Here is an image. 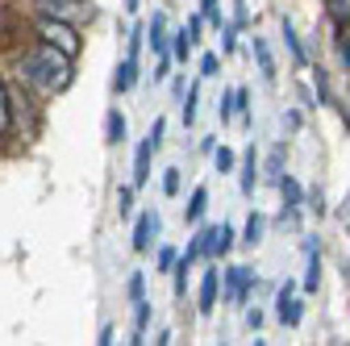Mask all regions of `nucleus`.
<instances>
[{
    "label": "nucleus",
    "mask_w": 350,
    "mask_h": 346,
    "mask_svg": "<svg viewBox=\"0 0 350 346\" xmlns=\"http://www.w3.org/2000/svg\"><path fill=\"white\" fill-rule=\"evenodd\" d=\"M167 51H171V63H188V55H192V38H188L184 25H180V29H171Z\"/></svg>",
    "instance_id": "obj_16"
},
{
    "label": "nucleus",
    "mask_w": 350,
    "mask_h": 346,
    "mask_svg": "<svg viewBox=\"0 0 350 346\" xmlns=\"http://www.w3.org/2000/svg\"><path fill=\"white\" fill-rule=\"evenodd\" d=\"M234 226H213V234H208V250H204V258H208V263H217V258H226L230 250H234Z\"/></svg>",
    "instance_id": "obj_8"
},
{
    "label": "nucleus",
    "mask_w": 350,
    "mask_h": 346,
    "mask_svg": "<svg viewBox=\"0 0 350 346\" xmlns=\"http://www.w3.org/2000/svg\"><path fill=\"white\" fill-rule=\"evenodd\" d=\"M221 51H226V55L238 51V25H234V21H221Z\"/></svg>",
    "instance_id": "obj_35"
},
{
    "label": "nucleus",
    "mask_w": 350,
    "mask_h": 346,
    "mask_svg": "<svg viewBox=\"0 0 350 346\" xmlns=\"http://www.w3.org/2000/svg\"><path fill=\"white\" fill-rule=\"evenodd\" d=\"M125 296H129V300H142V296H146V276H142V271H134V276H129V284H125Z\"/></svg>",
    "instance_id": "obj_37"
},
{
    "label": "nucleus",
    "mask_w": 350,
    "mask_h": 346,
    "mask_svg": "<svg viewBox=\"0 0 350 346\" xmlns=\"http://www.w3.org/2000/svg\"><path fill=\"white\" fill-rule=\"evenodd\" d=\"M246 325H250V330H258V325H262V313H258V309H250V313H246Z\"/></svg>",
    "instance_id": "obj_46"
},
{
    "label": "nucleus",
    "mask_w": 350,
    "mask_h": 346,
    "mask_svg": "<svg viewBox=\"0 0 350 346\" xmlns=\"http://www.w3.org/2000/svg\"><path fill=\"white\" fill-rule=\"evenodd\" d=\"M217 296H221V267L213 263V267L200 276V296H196V300H200V305H196L200 317H208V313L217 309Z\"/></svg>",
    "instance_id": "obj_7"
},
{
    "label": "nucleus",
    "mask_w": 350,
    "mask_h": 346,
    "mask_svg": "<svg viewBox=\"0 0 350 346\" xmlns=\"http://www.w3.org/2000/svg\"><path fill=\"white\" fill-rule=\"evenodd\" d=\"M254 271L250 267H242V263H230L226 271H221V300L226 305H246V296L254 292Z\"/></svg>",
    "instance_id": "obj_4"
},
{
    "label": "nucleus",
    "mask_w": 350,
    "mask_h": 346,
    "mask_svg": "<svg viewBox=\"0 0 350 346\" xmlns=\"http://www.w3.org/2000/svg\"><path fill=\"white\" fill-rule=\"evenodd\" d=\"M300 313H304V305H300V296H296V284L288 280V284L280 288V296H275V317H280L284 325H300Z\"/></svg>",
    "instance_id": "obj_6"
},
{
    "label": "nucleus",
    "mask_w": 350,
    "mask_h": 346,
    "mask_svg": "<svg viewBox=\"0 0 350 346\" xmlns=\"http://www.w3.org/2000/svg\"><path fill=\"white\" fill-rule=\"evenodd\" d=\"M284 155H288V146L280 142V146H275V150L267 155V163H262V171H267V180H271V184H275V180L284 176Z\"/></svg>",
    "instance_id": "obj_25"
},
{
    "label": "nucleus",
    "mask_w": 350,
    "mask_h": 346,
    "mask_svg": "<svg viewBox=\"0 0 350 346\" xmlns=\"http://www.w3.org/2000/svg\"><path fill=\"white\" fill-rule=\"evenodd\" d=\"M125 38H129V51H125V55H129V59H138V55H142V42H146V25H129Z\"/></svg>",
    "instance_id": "obj_32"
},
{
    "label": "nucleus",
    "mask_w": 350,
    "mask_h": 346,
    "mask_svg": "<svg viewBox=\"0 0 350 346\" xmlns=\"http://www.w3.org/2000/svg\"><path fill=\"white\" fill-rule=\"evenodd\" d=\"M184 29H188V38H192V46H196L200 34H204V17H200V13H192V17L184 21Z\"/></svg>",
    "instance_id": "obj_41"
},
{
    "label": "nucleus",
    "mask_w": 350,
    "mask_h": 346,
    "mask_svg": "<svg viewBox=\"0 0 350 346\" xmlns=\"http://www.w3.org/2000/svg\"><path fill=\"white\" fill-rule=\"evenodd\" d=\"M159 230H163V217L154 209H146V213H138V222H134V238H129V246H134L138 254H146L150 246H154V238H159Z\"/></svg>",
    "instance_id": "obj_5"
},
{
    "label": "nucleus",
    "mask_w": 350,
    "mask_h": 346,
    "mask_svg": "<svg viewBox=\"0 0 350 346\" xmlns=\"http://www.w3.org/2000/svg\"><path fill=\"white\" fill-rule=\"evenodd\" d=\"M175 258H180V254H175L171 246H159V250H154V271H171Z\"/></svg>",
    "instance_id": "obj_36"
},
{
    "label": "nucleus",
    "mask_w": 350,
    "mask_h": 346,
    "mask_svg": "<svg viewBox=\"0 0 350 346\" xmlns=\"http://www.w3.org/2000/svg\"><path fill=\"white\" fill-rule=\"evenodd\" d=\"M134 192H138L134 184H121V188H117V217H121V222L134 217Z\"/></svg>",
    "instance_id": "obj_22"
},
{
    "label": "nucleus",
    "mask_w": 350,
    "mask_h": 346,
    "mask_svg": "<svg viewBox=\"0 0 350 346\" xmlns=\"http://www.w3.org/2000/svg\"><path fill=\"white\" fill-rule=\"evenodd\" d=\"M188 271H192V263L180 254V258H175V267H171V276H175V300L188 296Z\"/></svg>",
    "instance_id": "obj_21"
},
{
    "label": "nucleus",
    "mask_w": 350,
    "mask_h": 346,
    "mask_svg": "<svg viewBox=\"0 0 350 346\" xmlns=\"http://www.w3.org/2000/svg\"><path fill=\"white\" fill-rule=\"evenodd\" d=\"M304 200H309V209L317 213V217H325V196H321V188H313V192H304Z\"/></svg>",
    "instance_id": "obj_42"
},
{
    "label": "nucleus",
    "mask_w": 350,
    "mask_h": 346,
    "mask_svg": "<svg viewBox=\"0 0 350 346\" xmlns=\"http://www.w3.org/2000/svg\"><path fill=\"white\" fill-rule=\"evenodd\" d=\"M96 342H100V346H113V342H117V330H113V325H105V330H100V338H96Z\"/></svg>",
    "instance_id": "obj_45"
},
{
    "label": "nucleus",
    "mask_w": 350,
    "mask_h": 346,
    "mask_svg": "<svg viewBox=\"0 0 350 346\" xmlns=\"http://www.w3.org/2000/svg\"><path fill=\"white\" fill-rule=\"evenodd\" d=\"M321 288V254L309 250V267H304V292H317Z\"/></svg>",
    "instance_id": "obj_23"
},
{
    "label": "nucleus",
    "mask_w": 350,
    "mask_h": 346,
    "mask_svg": "<svg viewBox=\"0 0 350 346\" xmlns=\"http://www.w3.org/2000/svg\"><path fill=\"white\" fill-rule=\"evenodd\" d=\"M275 188H280V196H284V204H288V209H300V204H304V188H300V180L280 176V180H275Z\"/></svg>",
    "instance_id": "obj_18"
},
{
    "label": "nucleus",
    "mask_w": 350,
    "mask_h": 346,
    "mask_svg": "<svg viewBox=\"0 0 350 346\" xmlns=\"http://www.w3.org/2000/svg\"><path fill=\"white\" fill-rule=\"evenodd\" d=\"M13 134V105H9V79L0 75V138Z\"/></svg>",
    "instance_id": "obj_19"
},
{
    "label": "nucleus",
    "mask_w": 350,
    "mask_h": 346,
    "mask_svg": "<svg viewBox=\"0 0 350 346\" xmlns=\"http://www.w3.org/2000/svg\"><path fill=\"white\" fill-rule=\"evenodd\" d=\"M29 29H33V38L51 42L55 51H63L67 59H79V55H83V34H79V25H75V21H55V17H29Z\"/></svg>",
    "instance_id": "obj_2"
},
{
    "label": "nucleus",
    "mask_w": 350,
    "mask_h": 346,
    "mask_svg": "<svg viewBox=\"0 0 350 346\" xmlns=\"http://www.w3.org/2000/svg\"><path fill=\"white\" fill-rule=\"evenodd\" d=\"M180 188H184L180 167H167V171H163V196H180Z\"/></svg>",
    "instance_id": "obj_30"
},
{
    "label": "nucleus",
    "mask_w": 350,
    "mask_h": 346,
    "mask_svg": "<svg viewBox=\"0 0 350 346\" xmlns=\"http://www.w3.org/2000/svg\"><path fill=\"white\" fill-rule=\"evenodd\" d=\"M200 17H204V25H217V29H221V5H217V0H200Z\"/></svg>",
    "instance_id": "obj_33"
},
{
    "label": "nucleus",
    "mask_w": 350,
    "mask_h": 346,
    "mask_svg": "<svg viewBox=\"0 0 350 346\" xmlns=\"http://www.w3.org/2000/svg\"><path fill=\"white\" fill-rule=\"evenodd\" d=\"M13 75H17L21 88H29L33 96H59V92H67L71 83H75V59H67L63 51H55L51 42L33 38L29 46L17 51Z\"/></svg>",
    "instance_id": "obj_1"
},
{
    "label": "nucleus",
    "mask_w": 350,
    "mask_h": 346,
    "mask_svg": "<svg viewBox=\"0 0 350 346\" xmlns=\"http://www.w3.org/2000/svg\"><path fill=\"white\" fill-rule=\"evenodd\" d=\"M238 184H242V196H254V184H258V155H254V146L242 155V176H238Z\"/></svg>",
    "instance_id": "obj_14"
},
{
    "label": "nucleus",
    "mask_w": 350,
    "mask_h": 346,
    "mask_svg": "<svg viewBox=\"0 0 350 346\" xmlns=\"http://www.w3.org/2000/svg\"><path fill=\"white\" fill-rule=\"evenodd\" d=\"M325 13H329V21L342 29V25H350V0H325Z\"/></svg>",
    "instance_id": "obj_27"
},
{
    "label": "nucleus",
    "mask_w": 350,
    "mask_h": 346,
    "mask_svg": "<svg viewBox=\"0 0 350 346\" xmlns=\"http://www.w3.org/2000/svg\"><path fill=\"white\" fill-rule=\"evenodd\" d=\"M134 305V334H129V342H146V325H150V300L142 296V300H129Z\"/></svg>",
    "instance_id": "obj_15"
},
{
    "label": "nucleus",
    "mask_w": 350,
    "mask_h": 346,
    "mask_svg": "<svg viewBox=\"0 0 350 346\" xmlns=\"http://www.w3.org/2000/svg\"><path fill=\"white\" fill-rule=\"evenodd\" d=\"M200 75H204V79H213V75H221V55H213V51H204V55H200Z\"/></svg>",
    "instance_id": "obj_34"
},
{
    "label": "nucleus",
    "mask_w": 350,
    "mask_h": 346,
    "mask_svg": "<svg viewBox=\"0 0 350 346\" xmlns=\"http://www.w3.org/2000/svg\"><path fill=\"white\" fill-rule=\"evenodd\" d=\"M125 134H129L125 113H121V109H109V113H105V146H121Z\"/></svg>",
    "instance_id": "obj_12"
},
{
    "label": "nucleus",
    "mask_w": 350,
    "mask_h": 346,
    "mask_svg": "<svg viewBox=\"0 0 350 346\" xmlns=\"http://www.w3.org/2000/svg\"><path fill=\"white\" fill-rule=\"evenodd\" d=\"M204 209H208V188L200 184V188H192V196H188V204H184V222H188V226H200Z\"/></svg>",
    "instance_id": "obj_13"
},
{
    "label": "nucleus",
    "mask_w": 350,
    "mask_h": 346,
    "mask_svg": "<svg viewBox=\"0 0 350 346\" xmlns=\"http://www.w3.org/2000/svg\"><path fill=\"white\" fill-rule=\"evenodd\" d=\"M163 138H167V121H163V117H154V121H150V129H146V142L159 150V146H163Z\"/></svg>",
    "instance_id": "obj_38"
},
{
    "label": "nucleus",
    "mask_w": 350,
    "mask_h": 346,
    "mask_svg": "<svg viewBox=\"0 0 350 346\" xmlns=\"http://www.w3.org/2000/svg\"><path fill=\"white\" fill-rule=\"evenodd\" d=\"M338 55H342V63H346V71H350V25L338 29Z\"/></svg>",
    "instance_id": "obj_40"
},
{
    "label": "nucleus",
    "mask_w": 350,
    "mask_h": 346,
    "mask_svg": "<svg viewBox=\"0 0 350 346\" xmlns=\"http://www.w3.org/2000/svg\"><path fill=\"white\" fill-rule=\"evenodd\" d=\"M184 125H192L196 121V113H200V88H196V83H188V92H184Z\"/></svg>",
    "instance_id": "obj_26"
},
{
    "label": "nucleus",
    "mask_w": 350,
    "mask_h": 346,
    "mask_svg": "<svg viewBox=\"0 0 350 346\" xmlns=\"http://www.w3.org/2000/svg\"><path fill=\"white\" fill-rule=\"evenodd\" d=\"M167 42H171V29H167V13H154V17L146 21V46H150L154 55H171V51H167Z\"/></svg>",
    "instance_id": "obj_10"
},
{
    "label": "nucleus",
    "mask_w": 350,
    "mask_h": 346,
    "mask_svg": "<svg viewBox=\"0 0 350 346\" xmlns=\"http://www.w3.org/2000/svg\"><path fill=\"white\" fill-rule=\"evenodd\" d=\"M167 67H171V55H154V79H167Z\"/></svg>",
    "instance_id": "obj_43"
},
{
    "label": "nucleus",
    "mask_w": 350,
    "mask_h": 346,
    "mask_svg": "<svg viewBox=\"0 0 350 346\" xmlns=\"http://www.w3.org/2000/svg\"><path fill=\"white\" fill-rule=\"evenodd\" d=\"M217 121H221V125L234 121V92H226L221 101H217Z\"/></svg>",
    "instance_id": "obj_39"
},
{
    "label": "nucleus",
    "mask_w": 350,
    "mask_h": 346,
    "mask_svg": "<svg viewBox=\"0 0 350 346\" xmlns=\"http://www.w3.org/2000/svg\"><path fill=\"white\" fill-rule=\"evenodd\" d=\"M150 171H154V146L142 138L138 150H134V180H129V184H134V188H146V184H150Z\"/></svg>",
    "instance_id": "obj_9"
},
{
    "label": "nucleus",
    "mask_w": 350,
    "mask_h": 346,
    "mask_svg": "<svg viewBox=\"0 0 350 346\" xmlns=\"http://www.w3.org/2000/svg\"><path fill=\"white\" fill-rule=\"evenodd\" d=\"M208 234H213V226L196 230V238H192V242H188V250H184V258H188V263H196V258H204V250H208Z\"/></svg>",
    "instance_id": "obj_24"
},
{
    "label": "nucleus",
    "mask_w": 350,
    "mask_h": 346,
    "mask_svg": "<svg viewBox=\"0 0 350 346\" xmlns=\"http://www.w3.org/2000/svg\"><path fill=\"white\" fill-rule=\"evenodd\" d=\"M313 92H317V105H329V75H325V67H313Z\"/></svg>",
    "instance_id": "obj_31"
},
{
    "label": "nucleus",
    "mask_w": 350,
    "mask_h": 346,
    "mask_svg": "<svg viewBox=\"0 0 350 346\" xmlns=\"http://www.w3.org/2000/svg\"><path fill=\"white\" fill-rule=\"evenodd\" d=\"M250 13H246V0H234V25H246Z\"/></svg>",
    "instance_id": "obj_44"
},
{
    "label": "nucleus",
    "mask_w": 350,
    "mask_h": 346,
    "mask_svg": "<svg viewBox=\"0 0 350 346\" xmlns=\"http://www.w3.org/2000/svg\"><path fill=\"white\" fill-rule=\"evenodd\" d=\"M250 51H254V59H258V75L267 79V83H275V63H271L267 42H262V38H250Z\"/></svg>",
    "instance_id": "obj_17"
},
{
    "label": "nucleus",
    "mask_w": 350,
    "mask_h": 346,
    "mask_svg": "<svg viewBox=\"0 0 350 346\" xmlns=\"http://www.w3.org/2000/svg\"><path fill=\"white\" fill-rule=\"evenodd\" d=\"M342 217H350V192H346V200H342Z\"/></svg>",
    "instance_id": "obj_48"
},
{
    "label": "nucleus",
    "mask_w": 350,
    "mask_h": 346,
    "mask_svg": "<svg viewBox=\"0 0 350 346\" xmlns=\"http://www.w3.org/2000/svg\"><path fill=\"white\" fill-rule=\"evenodd\" d=\"M284 46L292 51V63H296V67H309V55H304L300 38H296V29H292V21H284Z\"/></svg>",
    "instance_id": "obj_20"
},
{
    "label": "nucleus",
    "mask_w": 350,
    "mask_h": 346,
    "mask_svg": "<svg viewBox=\"0 0 350 346\" xmlns=\"http://www.w3.org/2000/svg\"><path fill=\"white\" fill-rule=\"evenodd\" d=\"M29 17H55V21H75L83 25V17H92L88 0H25Z\"/></svg>",
    "instance_id": "obj_3"
},
{
    "label": "nucleus",
    "mask_w": 350,
    "mask_h": 346,
    "mask_svg": "<svg viewBox=\"0 0 350 346\" xmlns=\"http://www.w3.org/2000/svg\"><path fill=\"white\" fill-rule=\"evenodd\" d=\"M242 242H246V246H258V242H262V217H258V213H250V217H246Z\"/></svg>",
    "instance_id": "obj_28"
},
{
    "label": "nucleus",
    "mask_w": 350,
    "mask_h": 346,
    "mask_svg": "<svg viewBox=\"0 0 350 346\" xmlns=\"http://www.w3.org/2000/svg\"><path fill=\"white\" fill-rule=\"evenodd\" d=\"M134 83H138V59H117V67H113V92L117 96H125L129 88H134Z\"/></svg>",
    "instance_id": "obj_11"
},
{
    "label": "nucleus",
    "mask_w": 350,
    "mask_h": 346,
    "mask_svg": "<svg viewBox=\"0 0 350 346\" xmlns=\"http://www.w3.org/2000/svg\"><path fill=\"white\" fill-rule=\"evenodd\" d=\"M142 9V0H125V13H138Z\"/></svg>",
    "instance_id": "obj_47"
},
{
    "label": "nucleus",
    "mask_w": 350,
    "mask_h": 346,
    "mask_svg": "<svg viewBox=\"0 0 350 346\" xmlns=\"http://www.w3.org/2000/svg\"><path fill=\"white\" fill-rule=\"evenodd\" d=\"M213 167L226 176V171H234V167H238V155H234L230 146H217V150H213Z\"/></svg>",
    "instance_id": "obj_29"
}]
</instances>
